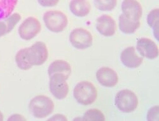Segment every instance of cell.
I'll return each mask as SVG.
<instances>
[{
  "label": "cell",
  "mask_w": 159,
  "mask_h": 121,
  "mask_svg": "<svg viewBox=\"0 0 159 121\" xmlns=\"http://www.w3.org/2000/svg\"><path fill=\"white\" fill-rule=\"evenodd\" d=\"M62 74L69 78L71 73V67L70 64L63 60H57L52 62L48 69V74L51 76L53 74Z\"/></svg>",
  "instance_id": "obj_16"
},
{
  "label": "cell",
  "mask_w": 159,
  "mask_h": 121,
  "mask_svg": "<svg viewBox=\"0 0 159 121\" xmlns=\"http://www.w3.org/2000/svg\"><path fill=\"white\" fill-rule=\"evenodd\" d=\"M98 82L103 86L112 88L116 85L118 81V77L116 72L109 67H102L96 73Z\"/></svg>",
  "instance_id": "obj_11"
},
{
  "label": "cell",
  "mask_w": 159,
  "mask_h": 121,
  "mask_svg": "<svg viewBox=\"0 0 159 121\" xmlns=\"http://www.w3.org/2000/svg\"><path fill=\"white\" fill-rule=\"evenodd\" d=\"M70 9L73 15L78 17H84L89 15L91 5L88 0H71Z\"/></svg>",
  "instance_id": "obj_14"
},
{
  "label": "cell",
  "mask_w": 159,
  "mask_h": 121,
  "mask_svg": "<svg viewBox=\"0 0 159 121\" xmlns=\"http://www.w3.org/2000/svg\"><path fill=\"white\" fill-rule=\"evenodd\" d=\"M137 50L141 56L148 59H154L158 56L157 45L148 38H140L137 42Z\"/></svg>",
  "instance_id": "obj_9"
},
{
  "label": "cell",
  "mask_w": 159,
  "mask_h": 121,
  "mask_svg": "<svg viewBox=\"0 0 159 121\" xmlns=\"http://www.w3.org/2000/svg\"><path fill=\"white\" fill-rule=\"evenodd\" d=\"M120 59L125 67L131 69L139 67L143 61V58L136 54L135 48L132 46L124 50L121 53Z\"/></svg>",
  "instance_id": "obj_13"
},
{
  "label": "cell",
  "mask_w": 159,
  "mask_h": 121,
  "mask_svg": "<svg viewBox=\"0 0 159 121\" xmlns=\"http://www.w3.org/2000/svg\"><path fill=\"white\" fill-rule=\"evenodd\" d=\"M73 95L78 103L83 105L93 103L98 97V91L94 85L89 81L78 83L74 89Z\"/></svg>",
  "instance_id": "obj_1"
},
{
  "label": "cell",
  "mask_w": 159,
  "mask_h": 121,
  "mask_svg": "<svg viewBox=\"0 0 159 121\" xmlns=\"http://www.w3.org/2000/svg\"><path fill=\"white\" fill-rule=\"evenodd\" d=\"M158 8L152 10L148 15L147 22L150 28L153 29V34L155 38L158 40Z\"/></svg>",
  "instance_id": "obj_19"
},
{
  "label": "cell",
  "mask_w": 159,
  "mask_h": 121,
  "mask_svg": "<svg viewBox=\"0 0 159 121\" xmlns=\"http://www.w3.org/2000/svg\"><path fill=\"white\" fill-rule=\"evenodd\" d=\"M3 114L0 111V121H3Z\"/></svg>",
  "instance_id": "obj_24"
},
{
  "label": "cell",
  "mask_w": 159,
  "mask_h": 121,
  "mask_svg": "<svg viewBox=\"0 0 159 121\" xmlns=\"http://www.w3.org/2000/svg\"><path fill=\"white\" fill-rule=\"evenodd\" d=\"M60 0H38L41 6L44 7H52L56 6Z\"/></svg>",
  "instance_id": "obj_23"
},
{
  "label": "cell",
  "mask_w": 159,
  "mask_h": 121,
  "mask_svg": "<svg viewBox=\"0 0 159 121\" xmlns=\"http://www.w3.org/2000/svg\"><path fill=\"white\" fill-rule=\"evenodd\" d=\"M83 120L87 121H104L105 117L103 113L98 109H89L84 114Z\"/></svg>",
  "instance_id": "obj_21"
},
{
  "label": "cell",
  "mask_w": 159,
  "mask_h": 121,
  "mask_svg": "<svg viewBox=\"0 0 159 121\" xmlns=\"http://www.w3.org/2000/svg\"><path fill=\"white\" fill-rule=\"evenodd\" d=\"M16 62L19 68L23 71H28L32 67V66L29 64L25 58L24 48L20 50L17 52L16 56Z\"/></svg>",
  "instance_id": "obj_22"
},
{
  "label": "cell",
  "mask_w": 159,
  "mask_h": 121,
  "mask_svg": "<svg viewBox=\"0 0 159 121\" xmlns=\"http://www.w3.org/2000/svg\"><path fill=\"white\" fill-rule=\"evenodd\" d=\"M24 51L26 60L32 67L43 65L48 57L47 47L42 41L36 42L31 47L24 48Z\"/></svg>",
  "instance_id": "obj_3"
},
{
  "label": "cell",
  "mask_w": 159,
  "mask_h": 121,
  "mask_svg": "<svg viewBox=\"0 0 159 121\" xmlns=\"http://www.w3.org/2000/svg\"><path fill=\"white\" fill-rule=\"evenodd\" d=\"M122 10L125 17L134 21H139L143 15V8L137 0H124Z\"/></svg>",
  "instance_id": "obj_10"
},
{
  "label": "cell",
  "mask_w": 159,
  "mask_h": 121,
  "mask_svg": "<svg viewBox=\"0 0 159 121\" xmlns=\"http://www.w3.org/2000/svg\"><path fill=\"white\" fill-rule=\"evenodd\" d=\"M94 5L100 11H111L116 7L117 0H94Z\"/></svg>",
  "instance_id": "obj_20"
},
{
  "label": "cell",
  "mask_w": 159,
  "mask_h": 121,
  "mask_svg": "<svg viewBox=\"0 0 159 121\" xmlns=\"http://www.w3.org/2000/svg\"><path fill=\"white\" fill-rule=\"evenodd\" d=\"M21 20L19 13H14L3 20L0 21V37L8 34Z\"/></svg>",
  "instance_id": "obj_15"
},
{
  "label": "cell",
  "mask_w": 159,
  "mask_h": 121,
  "mask_svg": "<svg viewBox=\"0 0 159 121\" xmlns=\"http://www.w3.org/2000/svg\"><path fill=\"white\" fill-rule=\"evenodd\" d=\"M70 41L73 47L85 50L92 45V36L89 31L83 28L74 29L70 34Z\"/></svg>",
  "instance_id": "obj_8"
},
{
  "label": "cell",
  "mask_w": 159,
  "mask_h": 121,
  "mask_svg": "<svg viewBox=\"0 0 159 121\" xmlns=\"http://www.w3.org/2000/svg\"><path fill=\"white\" fill-rule=\"evenodd\" d=\"M29 108L34 117L42 119L54 112V103L50 98L45 95H38L31 100Z\"/></svg>",
  "instance_id": "obj_2"
},
{
  "label": "cell",
  "mask_w": 159,
  "mask_h": 121,
  "mask_svg": "<svg viewBox=\"0 0 159 121\" xmlns=\"http://www.w3.org/2000/svg\"><path fill=\"white\" fill-rule=\"evenodd\" d=\"M119 28L125 34H132L140 27L139 21H134L128 19L123 13L119 17Z\"/></svg>",
  "instance_id": "obj_17"
},
{
  "label": "cell",
  "mask_w": 159,
  "mask_h": 121,
  "mask_svg": "<svg viewBox=\"0 0 159 121\" xmlns=\"http://www.w3.org/2000/svg\"><path fill=\"white\" fill-rule=\"evenodd\" d=\"M68 79L66 76L59 73L50 76V91L53 96L58 100H63L68 95L69 86L66 82Z\"/></svg>",
  "instance_id": "obj_6"
},
{
  "label": "cell",
  "mask_w": 159,
  "mask_h": 121,
  "mask_svg": "<svg viewBox=\"0 0 159 121\" xmlns=\"http://www.w3.org/2000/svg\"><path fill=\"white\" fill-rule=\"evenodd\" d=\"M43 21L47 28L53 32H61L64 30L68 24L66 14L61 11H48L43 15Z\"/></svg>",
  "instance_id": "obj_4"
},
{
  "label": "cell",
  "mask_w": 159,
  "mask_h": 121,
  "mask_svg": "<svg viewBox=\"0 0 159 121\" xmlns=\"http://www.w3.org/2000/svg\"><path fill=\"white\" fill-rule=\"evenodd\" d=\"M17 3L18 0H0V21L12 14Z\"/></svg>",
  "instance_id": "obj_18"
},
{
  "label": "cell",
  "mask_w": 159,
  "mask_h": 121,
  "mask_svg": "<svg viewBox=\"0 0 159 121\" xmlns=\"http://www.w3.org/2000/svg\"><path fill=\"white\" fill-rule=\"evenodd\" d=\"M42 29L41 24L38 19L30 17L24 20L19 28L20 37L25 41L33 39L40 32Z\"/></svg>",
  "instance_id": "obj_7"
},
{
  "label": "cell",
  "mask_w": 159,
  "mask_h": 121,
  "mask_svg": "<svg viewBox=\"0 0 159 121\" xmlns=\"http://www.w3.org/2000/svg\"><path fill=\"white\" fill-rule=\"evenodd\" d=\"M115 105L120 111L125 113H130L136 109L138 105V99L133 91L129 89H124L116 94Z\"/></svg>",
  "instance_id": "obj_5"
},
{
  "label": "cell",
  "mask_w": 159,
  "mask_h": 121,
  "mask_svg": "<svg viewBox=\"0 0 159 121\" xmlns=\"http://www.w3.org/2000/svg\"><path fill=\"white\" fill-rule=\"evenodd\" d=\"M116 22L115 20L108 15H102L96 20V29L104 36L110 37L116 31Z\"/></svg>",
  "instance_id": "obj_12"
}]
</instances>
